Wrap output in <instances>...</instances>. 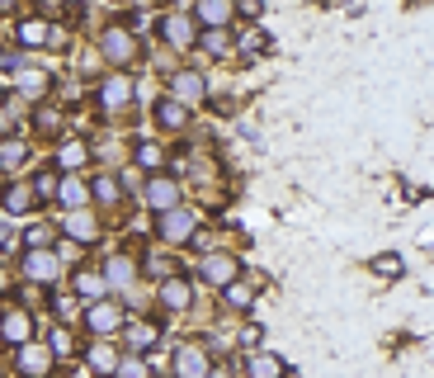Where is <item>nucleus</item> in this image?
<instances>
[{"mask_svg":"<svg viewBox=\"0 0 434 378\" xmlns=\"http://www.w3.org/2000/svg\"><path fill=\"white\" fill-rule=\"evenodd\" d=\"M0 288H5V274H0Z\"/></svg>","mask_w":434,"mask_h":378,"instance_id":"obj_37","label":"nucleus"},{"mask_svg":"<svg viewBox=\"0 0 434 378\" xmlns=\"http://www.w3.org/2000/svg\"><path fill=\"white\" fill-rule=\"evenodd\" d=\"M99 104H104L108 114L128 109V104H132V80L128 76H108L104 85H99Z\"/></svg>","mask_w":434,"mask_h":378,"instance_id":"obj_3","label":"nucleus"},{"mask_svg":"<svg viewBox=\"0 0 434 378\" xmlns=\"http://www.w3.org/2000/svg\"><path fill=\"white\" fill-rule=\"evenodd\" d=\"M137 161H142V166H151V171H156V166H161V152H156L151 142H142V152H137Z\"/></svg>","mask_w":434,"mask_h":378,"instance_id":"obj_33","label":"nucleus"},{"mask_svg":"<svg viewBox=\"0 0 434 378\" xmlns=\"http://www.w3.org/2000/svg\"><path fill=\"white\" fill-rule=\"evenodd\" d=\"M85 322H90V331H113V327H123V312L113 303H90L85 307Z\"/></svg>","mask_w":434,"mask_h":378,"instance_id":"obj_11","label":"nucleus"},{"mask_svg":"<svg viewBox=\"0 0 434 378\" xmlns=\"http://www.w3.org/2000/svg\"><path fill=\"white\" fill-rule=\"evenodd\" d=\"M15 38L24 47H43V43H52V29H47L43 19H19L15 24Z\"/></svg>","mask_w":434,"mask_h":378,"instance_id":"obj_12","label":"nucleus"},{"mask_svg":"<svg viewBox=\"0 0 434 378\" xmlns=\"http://www.w3.org/2000/svg\"><path fill=\"white\" fill-rule=\"evenodd\" d=\"M246 374H250V378H279V374H283V364L274 360V355H264V350H255V355L246 360Z\"/></svg>","mask_w":434,"mask_h":378,"instance_id":"obj_19","label":"nucleus"},{"mask_svg":"<svg viewBox=\"0 0 434 378\" xmlns=\"http://www.w3.org/2000/svg\"><path fill=\"white\" fill-rule=\"evenodd\" d=\"M199 269H203V279H208V284H217V288H232V279H236V269H241V265H236L232 255L217 251V255H203Z\"/></svg>","mask_w":434,"mask_h":378,"instance_id":"obj_2","label":"nucleus"},{"mask_svg":"<svg viewBox=\"0 0 434 378\" xmlns=\"http://www.w3.org/2000/svg\"><path fill=\"white\" fill-rule=\"evenodd\" d=\"M208 378H232V374H227V369H213V374H208Z\"/></svg>","mask_w":434,"mask_h":378,"instance_id":"obj_36","label":"nucleus"},{"mask_svg":"<svg viewBox=\"0 0 434 378\" xmlns=\"http://www.w3.org/2000/svg\"><path fill=\"white\" fill-rule=\"evenodd\" d=\"M80 161H85V142H66L62 152H57V166H62V171H76Z\"/></svg>","mask_w":434,"mask_h":378,"instance_id":"obj_25","label":"nucleus"},{"mask_svg":"<svg viewBox=\"0 0 434 378\" xmlns=\"http://www.w3.org/2000/svg\"><path fill=\"white\" fill-rule=\"evenodd\" d=\"M156 232H161V241L180 246V241L194 236V213H189V208H170V213H161V218H156Z\"/></svg>","mask_w":434,"mask_h":378,"instance_id":"obj_1","label":"nucleus"},{"mask_svg":"<svg viewBox=\"0 0 434 378\" xmlns=\"http://www.w3.org/2000/svg\"><path fill=\"white\" fill-rule=\"evenodd\" d=\"M15 90L29 94V99H38V94L47 90V76H43V71H19V76H15Z\"/></svg>","mask_w":434,"mask_h":378,"instance_id":"obj_22","label":"nucleus"},{"mask_svg":"<svg viewBox=\"0 0 434 378\" xmlns=\"http://www.w3.org/2000/svg\"><path fill=\"white\" fill-rule=\"evenodd\" d=\"M142 199H147V204H151L156 213H170V208H180V185H175V180H161V175H156L151 185H147V194H142Z\"/></svg>","mask_w":434,"mask_h":378,"instance_id":"obj_4","label":"nucleus"},{"mask_svg":"<svg viewBox=\"0 0 434 378\" xmlns=\"http://www.w3.org/2000/svg\"><path fill=\"white\" fill-rule=\"evenodd\" d=\"M33 199H38V194H33V185H10L0 204H5V213H29Z\"/></svg>","mask_w":434,"mask_h":378,"instance_id":"obj_16","label":"nucleus"},{"mask_svg":"<svg viewBox=\"0 0 434 378\" xmlns=\"http://www.w3.org/2000/svg\"><path fill=\"white\" fill-rule=\"evenodd\" d=\"M57 199H62V204L71 208V213H76V208H85V199H90V189H85V180H76V175H66L62 185H57Z\"/></svg>","mask_w":434,"mask_h":378,"instance_id":"obj_13","label":"nucleus"},{"mask_svg":"<svg viewBox=\"0 0 434 378\" xmlns=\"http://www.w3.org/2000/svg\"><path fill=\"white\" fill-rule=\"evenodd\" d=\"M57 269H62V260H57L52 251H29V255H24V274L38 279V284H52V279H57Z\"/></svg>","mask_w":434,"mask_h":378,"instance_id":"obj_5","label":"nucleus"},{"mask_svg":"<svg viewBox=\"0 0 434 378\" xmlns=\"http://www.w3.org/2000/svg\"><path fill=\"white\" fill-rule=\"evenodd\" d=\"M94 194H99V204H113V199H118V180L99 175V180H94Z\"/></svg>","mask_w":434,"mask_h":378,"instance_id":"obj_29","label":"nucleus"},{"mask_svg":"<svg viewBox=\"0 0 434 378\" xmlns=\"http://www.w3.org/2000/svg\"><path fill=\"white\" fill-rule=\"evenodd\" d=\"M10 241V222H5V213H0V246Z\"/></svg>","mask_w":434,"mask_h":378,"instance_id":"obj_35","label":"nucleus"},{"mask_svg":"<svg viewBox=\"0 0 434 378\" xmlns=\"http://www.w3.org/2000/svg\"><path fill=\"white\" fill-rule=\"evenodd\" d=\"M90 364L99 374H108V369H118V355H113V346H90Z\"/></svg>","mask_w":434,"mask_h":378,"instance_id":"obj_26","label":"nucleus"},{"mask_svg":"<svg viewBox=\"0 0 434 378\" xmlns=\"http://www.w3.org/2000/svg\"><path fill=\"white\" fill-rule=\"evenodd\" d=\"M132 274H137V265H132L128 255H113V260L104 265V279L113 284V288H123V284H132Z\"/></svg>","mask_w":434,"mask_h":378,"instance_id":"obj_21","label":"nucleus"},{"mask_svg":"<svg viewBox=\"0 0 434 378\" xmlns=\"http://www.w3.org/2000/svg\"><path fill=\"white\" fill-rule=\"evenodd\" d=\"M203 43H208V52H227V33L217 29V33H208V38H203Z\"/></svg>","mask_w":434,"mask_h":378,"instance_id":"obj_34","label":"nucleus"},{"mask_svg":"<svg viewBox=\"0 0 434 378\" xmlns=\"http://www.w3.org/2000/svg\"><path fill=\"white\" fill-rule=\"evenodd\" d=\"M194 19H199V24H208V29H222V24H227V19H232V5H222V0H208V5H199V10H194Z\"/></svg>","mask_w":434,"mask_h":378,"instance_id":"obj_15","label":"nucleus"},{"mask_svg":"<svg viewBox=\"0 0 434 378\" xmlns=\"http://www.w3.org/2000/svg\"><path fill=\"white\" fill-rule=\"evenodd\" d=\"M99 52H104L108 62H128V57L137 52V43H132V33H128V29H108L104 38H99Z\"/></svg>","mask_w":434,"mask_h":378,"instance_id":"obj_6","label":"nucleus"},{"mask_svg":"<svg viewBox=\"0 0 434 378\" xmlns=\"http://www.w3.org/2000/svg\"><path fill=\"white\" fill-rule=\"evenodd\" d=\"M0 336H5V341H15V346H29L33 317L29 312H5V317H0Z\"/></svg>","mask_w":434,"mask_h":378,"instance_id":"obj_10","label":"nucleus"},{"mask_svg":"<svg viewBox=\"0 0 434 378\" xmlns=\"http://www.w3.org/2000/svg\"><path fill=\"white\" fill-rule=\"evenodd\" d=\"M151 341H156V327H151V322H132V327H128V346H132V350H147Z\"/></svg>","mask_w":434,"mask_h":378,"instance_id":"obj_24","label":"nucleus"},{"mask_svg":"<svg viewBox=\"0 0 434 378\" xmlns=\"http://www.w3.org/2000/svg\"><path fill=\"white\" fill-rule=\"evenodd\" d=\"M250 298H255V293H250L246 284H232V288H227V307H241V312H246Z\"/></svg>","mask_w":434,"mask_h":378,"instance_id":"obj_28","label":"nucleus"},{"mask_svg":"<svg viewBox=\"0 0 434 378\" xmlns=\"http://www.w3.org/2000/svg\"><path fill=\"white\" fill-rule=\"evenodd\" d=\"M161 33L170 38V47H194V15H166L161 19Z\"/></svg>","mask_w":434,"mask_h":378,"instance_id":"obj_7","label":"nucleus"},{"mask_svg":"<svg viewBox=\"0 0 434 378\" xmlns=\"http://www.w3.org/2000/svg\"><path fill=\"white\" fill-rule=\"evenodd\" d=\"M47 350H52V355H71V331L57 327V331H52V346H47Z\"/></svg>","mask_w":434,"mask_h":378,"instance_id":"obj_31","label":"nucleus"},{"mask_svg":"<svg viewBox=\"0 0 434 378\" xmlns=\"http://www.w3.org/2000/svg\"><path fill=\"white\" fill-rule=\"evenodd\" d=\"M24 157H29V147H24V142H0V171H19Z\"/></svg>","mask_w":434,"mask_h":378,"instance_id":"obj_23","label":"nucleus"},{"mask_svg":"<svg viewBox=\"0 0 434 378\" xmlns=\"http://www.w3.org/2000/svg\"><path fill=\"white\" fill-rule=\"evenodd\" d=\"M373 269H378V274H402V260H397V255H378Z\"/></svg>","mask_w":434,"mask_h":378,"instance_id":"obj_32","label":"nucleus"},{"mask_svg":"<svg viewBox=\"0 0 434 378\" xmlns=\"http://www.w3.org/2000/svg\"><path fill=\"white\" fill-rule=\"evenodd\" d=\"M118 378H151L142 360H118Z\"/></svg>","mask_w":434,"mask_h":378,"instance_id":"obj_30","label":"nucleus"},{"mask_svg":"<svg viewBox=\"0 0 434 378\" xmlns=\"http://www.w3.org/2000/svg\"><path fill=\"white\" fill-rule=\"evenodd\" d=\"M47 364H52V350H43V346H19V369H24V374H43Z\"/></svg>","mask_w":434,"mask_h":378,"instance_id":"obj_14","label":"nucleus"},{"mask_svg":"<svg viewBox=\"0 0 434 378\" xmlns=\"http://www.w3.org/2000/svg\"><path fill=\"white\" fill-rule=\"evenodd\" d=\"M156 123L180 133V128H185V104H180V99H161V104H156Z\"/></svg>","mask_w":434,"mask_h":378,"instance_id":"obj_20","label":"nucleus"},{"mask_svg":"<svg viewBox=\"0 0 434 378\" xmlns=\"http://www.w3.org/2000/svg\"><path fill=\"white\" fill-rule=\"evenodd\" d=\"M189 298H194V288H189V279H180V274H166L161 279V307H189Z\"/></svg>","mask_w":434,"mask_h":378,"instance_id":"obj_9","label":"nucleus"},{"mask_svg":"<svg viewBox=\"0 0 434 378\" xmlns=\"http://www.w3.org/2000/svg\"><path fill=\"white\" fill-rule=\"evenodd\" d=\"M76 288L85 293V298H90V293H104L108 279H104V274H76Z\"/></svg>","mask_w":434,"mask_h":378,"instance_id":"obj_27","label":"nucleus"},{"mask_svg":"<svg viewBox=\"0 0 434 378\" xmlns=\"http://www.w3.org/2000/svg\"><path fill=\"white\" fill-rule=\"evenodd\" d=\"M175 99H185V104L203 99V76L199 71H180V76H175Z\"/></svg>","mask_w":434,"mask_h":378,"instance_id":"obj_17","label":"nucleus"},{"mask_svg":"<svg viewBox=\"0 0 434 378\" xmlns=\"http://www.w3.org/2000/svg\"><path fill=\"white\" fill-rule=\"evenodd\" d=\"M175 374H180V378H208V355H203L199 346H180V355H175Z\"/></svg>","mask_w":434,"mask_h":378,"instance_id":"obj_8","label":"nucleus"},{"mask_svg":"<svg viewBox=\"0 0 434 378\" xmlns=\"http://www.w3.org/2000/svg\"><path fill=\"white\" fill-rule=\"evenodd\" d=\"M66 232L76 236V241H94V236H99V227H94V218L85 213V208H76V213H66Z\"/></svg>","mask_w":434,"mask_h":378,"instance_id":"obj_18","label":"nucleus"}]
</instances>
